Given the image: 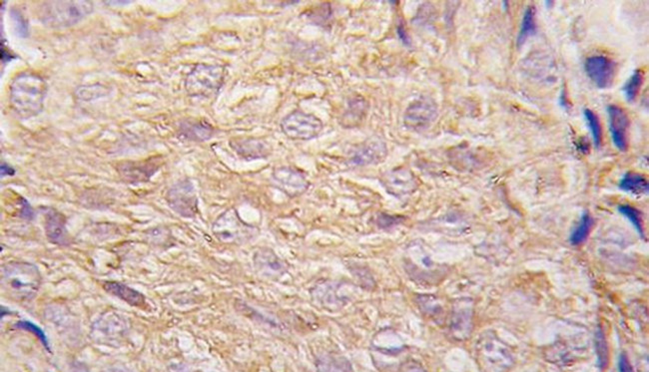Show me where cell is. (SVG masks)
I'll list each match as a JSON object with an SVG mask.
<instances>
[{
    "label": "cell",
    "instance_id": "8992f818",
    "mask_svg": "<svg viewBox=\"0 0 649 372\" xmlns=\"http://www.w3.org/2000/svg\"><path fill=\"white\" fill-rule=\"evenodd\" d=\"M323 128L324 124L318 117L301 110L290 113L281 122L283 133L292 140L309 141L317 138Z\"/></svg>",
    "mask_w": 649,
    "mask_h": 372
},
{
    "label": "cell",
    "instance_id": "ffe728a7",
    "mask_svg": "<svg viewBox=\"0 0 649 372\" xmlns=\"http://www.w3.org/2000/svg\"><path fill=\"white\" fill-rule=\"evenodd\" d=\"M65 218L62 214L49 209L46 216V233L49 241L53 244H65L66 242Z\"/></svg>",
    "mask_w": 649,
    "mask_h": 372
},
{
    "label": "cell",
    "instance_id": "4fadbf2b",
    "mask_svg": "<svg viewBox=\"0 0 649 372\" xmlns=\"http://www.w3.org/2000/svg\"><path fill=\"white\" fill-rule=\"evenodd\" d=\"M384 189L396 198H403L415 190V183L412 172L405 167H399L387 172L382 179Z\"/></svg>",
    "mask_w": 649,
    "mask_h": 372
},
{
    "label": "cell",
    "instance_id": "74e56055",
    "mask_svg": "<svg viewBox=\"0 0 649 372\" xmlns=\"http://www.w3.org/2000/svg\"><path fill=\"white\" fill-rule=\"evenodd\" d=\"M396 32H398L399 36H400V39L402 40L403 43L405 44L406 46H410V39L409 34H408L407 30H406L405 23H403V21L399 22Z\"/></svg>",
    "mask_w": 649,
    "mask_h": 372
},
{
    "label": "cell",
    "instance_id": "5b68a950",
    "mask_svg": "<svg viewBox=\"0 0 649 372\" xmlns=\"http://www.w3.org/2000/svg\"><path fill=\"white\" fill-rule=\"evenodd\" d=\"M213 232L221 242L229 244H243L251 241L257 235L256 228L244 222L234 209L222 214L214 223Z\"/></svg>",
    "mask_w": 649,
    "mask_h": 372
},
{
    "label": "cell",
    "instance_id": "836d02e7",
    "mask_svg": "<svg viewBox=\"0 0 649 372\" xmlns=\"http://www.w3.org/2000/svg\"><path fill=\"white\" fill-rule=\"evenodd\" d=\"M403 216H391L388 214H381L377 218V225L381 228H391L403 222Z\"/></svg>",
    "mask_w": 649,
    "mask_h": 372
},
{
    "label": "cell",
    "instance_id": "8fae6325",
    "mask_svg": "<svg viewBox=\"0 0 649 372\" xmlns=\"http://www.w3.org/2000/svg\"><path fill=\"white\" fill-rule=\"evenodd\" d=\"M608 118V127L611 140L615 148L620 152L629 149V118L627 112L617 105H610L606 108Z\"/></svg>",
    "mask_w": 649,
    "mask_h": 372
},
{
    "label": "cell",
    "instance_id": "9a60e30c",
    "mask_svg": "<svg viewBox=\"0 0 649 372\" xmlns=\"http://www.w3.org/2000/svg\"><path fill=\"white\" fill-rule=\"evenodd\" d=\"M254 265L260 274L271 279L281 277L288 270L285 261L270 249H261L256 252L254 254Z\"/></svg>",
    "mask_w": 649,
    "mask_h": 372
},
{
    "label": "cell",
    "instance_id": "ac0fdd59",
    "mask_svg": "<svg viewBox=\"0 0 649 372\" xmlns=\"http://www.w3.org/2000/svg\"><path fill=\"white\" fill-rule=\"evenodd\" d=\"M103 289L106 293L116 296V298L125 301L132 307L143 308L145 305V296L140 291L131 289V287L121 284V282H104Z\"/></svg>",
    "mask_w": 649,
    "mask_h": 372
},
{
    "label": "cell",
    "instance_id": "8d00e7d4",
    "mask_svg": "<svg viewBox=\"0 0 649 372\" xmlns=\"http://www.w3.org/2000/svg\"><path fill=\"white\" fill-rule=\"evenodd\" d=\"M618 369L620 372H634V368H632L631 364L627 355L625 353H622L620 357V361H618Z\"/></svg>",
    "mask_w": 649,
    "mask_h": 372
},
{
    "label": "cell",
    "instance_id": "ba28073f",
    "mask_svg": "<svg viewBox=\"0 0 649 372\" xmlns=\"http://www.w3.org/2000/svg\"><path fill=\"white\" fill-rule=\"evenodd\" d=\"M170 208L184 218H193L198 213V199L193 184L188 180L176 183L167 193Z\"/></svg>",
    "mask_w": 649,
    "mask_h": 372
},
{
    "label": "cell",
    "instance_id": "f1b7e54d",
    "mask_svg": "<svg viewBox=\"0 0 649 372\" xmlns=\"http://www.w3.org/2000/svg\"><path fill=\"white\" fill-rule=\"evenodd\" d=\"M584 116L585 121H587V127L591 131L594 145H596L597 149H599L601 147V144H603V128H601L599 118L596 113L591 109H587V108L584 110Z\"/></svg>",
    "mask_w": 649,
    "mask_h": 372
},
{
    "label": "cell",
    "instance_id": "1f68e13d",
    "mask_svg": "<svg viewBox=\"0 0 649 372\" xmlns=\"http://www.w3.org/2000/svg\"><path fill=\"white\" fill-rule=\"evenodd\" d=\"M16 326L21 329H25V331H28V333L34 334V336L41 341L44 347H46L48 352H51V347H49V343L48 340H47L46 334L44 333V331H42L39 326H36V324H33L32 322H27V320H20V322H18Z\"/></svg>",
    "mask_w": 649,
    "mask_h": 372
},
{
    "label": "cell",
    "instance_id": "3957f363",
    "mask_svg": "<svg viewBox=\"0 0 649 372\" xmlns=\"http://www.w3.org/2000/svg\"><path fill=\"white\" fill-rule=\"evenodd\" d=\"M93 11L91 1H49L42 6L40 15L52 27H68L83 20Z\"/></svg>",
    "mask_w": 649,
    "mask_h": 372
},
{
    "label": "cell",
    "instance_id": "603a6c76",
    "mask_svg": "<svg viewBox=\"0 0 649 372\" xmlns=\"http://www.w3.org/2000/svg\"><path fill=\"white\" fill-rule=\"evenodd\" d=\"M620 189L634 196L648 194L649 186L645 177L634 172H627L620 181Z\"/></svg>",
    "mask_w": 649,
    "mask_h": 372
},
{
    "label": "cell",
    "instance_id": "d6a6232c",
    "mask_svg": "<svg viewBox=\"0 0 649 372\" xmlns=\"http://www.w3.org/2000/svg\"><path fill=\"white\" fill-rule=\"evenodd\" d=\"M11 18H13L14 22L16 25V32H18V35L20 37H27L28 35V25L27 21L23 18V16L21 15L18 11H11Z\"/></svg>",
    "mask_w": 649,
    "mask_h": 372
},
{
    "label": "cell",
    "instance_id": "f546056e",
    "mask_svg": "<svg viewBox=\"0 0 649 372\" xmlns=\"http://www.w3.org/2000/svg\"><path fill=\"white\" fill-rule=\"evenodd\" d=\"M596 352L597 364H598L601 371H604L608 366V361H610V352H608L605 336H604L603 329L601 327H598L596 333Z\"/></svg>",
    "mask_w": 649,
    "mask_h": 372
},
{
    "label": "cell",
    "instance_id": "83f0119b",
    "mask_svg": "<svg viewBox=\"0 0 649 372\" xmlns=\"http://www.w3.org/2000/svg\"><path fill=\"white\" fill-rule=\"evenodd\" d=\"M644 81V73L643 70H636L632 73L631 76L627 80V83L623 86L622 92L625 98L629 102H634L636 100Z\"/></svg>",
    "mask_w": 649,
    "mask_h": 372
},
{
    "label": "cell",
    "instance_id": "9c48e42d",
    "mask_svg": "<svg viewBox=\"0 0 649 372\" xmlns=\"http://www.w3.org/2000/svg\"><path fill=\"white\" fill-rule=\"evenodd\" d=\"M438 107L435 101L422 97L413 101L403 113V124L410 130L419 132L428 128L435 121Z\"/></svg>",
    "mask_w": 649,
    "mask_h": 372
},
{
    "label": "cell",
    "instance_id": "44dd1931",
    "mask_svg": "<svg viewBox=\"0 0 649 372\" xmlns=\"http://www.w3.org/2000/svg\"><path fill=\"white\" fill-rule=\"evenodd\" d=\"M317 372H354L350 360L337 353H324L316 359Z\"/></svg>",
    "mask_w": 649,
    "mask_h": 372
},
{
    "label": "cell",
    "instance_id": "4316f807",
    "mask_svg": "<svg viewBox=\"0 0 649 372\" xmlns=\"http://www.w3.org/2000/svg\"><path fill=\"white\" fill-rule=\"evenodd\" d=\"M592 226H594V219L591 218L589 213H584L570 235V244H573V246H578V244H582V242L587 241Z\"/></svg>",
    "mask_w": 649,
    "mask_h": 372
},
{
    "label": "cell",
    "instance_id": "7402d4cb",
    "mask_svg": "<svg viewBox=\"0 0 649 372\" xmlns=\"http://www.w3.org/2000/svg\"><path fill=\"white\" fill-rule=\"evenodd\" d=\"M157 170V164L152 163V162H145V163L126 164L123 170H120V174L129 182H146V181L149 180L151 177L154 175L155 172Z\"/></svg>",
    "mask_w": 649,
    "mask_h": 372
},
{
    "label": "cell",
    "instance_id": "6da1fadb",
    "mask_svg": "<svg viewBox=\"0 0 649 372\" xmlns=\"http://www.w3.org/2000/svg\"><path fill=\"white\" fill-rule=\"evenodd\" d=\"M47 91L46 82L32 73H22L11 85V108L21 118H32L44 108Z\"/></svg>",
    "mask_w": 649,
    "mask_h": 372
},
{
    "label": "cell",
    "instance_id": "e575fe53",
    "mask_svg": "<svg viewBox=\"0 0 649 372\" xmlns=\"http://www.w3.org/2000/svg\"><path fill=\"white\" fill-rule=\"evenodd\" d=\"M396 372H427L422 364L415 360H408L399 367Z\"/></svg>",
    "mask_w": 649,
    "mask_h": 372
},
{
    "label": "cell",
    "instance_id": "484cf974",
    "mask_svg": "<svg viewBox=\"0 0 649 372\" xmlns=\"http://www.w3.org/2000/svg\"><path fill=\"white\" fill-rule=\"evenodd\" d=\"M181 134L189 140L202 141L208 140L213 135V129L210 125L205 123H184L181 126Z\"/></svg>",
    "mask_w": 649,
    "mask_h": 372
},
{
    "label": "cell",
    "instance_id": "4dcf8cb0",
    "mask_svg": "<svg viewBox=\"0 0 649 372\" xmlns=\"http://www.w3.org/2000/svg\"><path fill=\"white\" fill-rule=\"evenodd\" d=\"M618 212L629 221L641 237H644L643 216H641V213L638 209L634 208L630 205H622V206L618 207Z\"/></svg>",
    "mask_w": 649,
    "mask_h": 372
},
{
    "label": "cell",
    "instance_id": "d590c367",
    "mask_svg": "<svg viewBox=\"0 0 649 372\" xmlns=\"http://www.w3.org/2000/svg\"><path fill=\"white\" fill-rule=\"evenodd\" d=\"M21 216L26 220H32L33 218V211L30 205L23 198H20Z\"/></svg>",
    "mask_w": 649,
    "mask_h": 372
},
{
    "label": "cell",
    "instance_id": "7c38bea8",
    "mask_svg": "<svg viewBox=\"0 0 649 372\" xmlns=\"http://www.w3.org/2000/svg\"><path fill=\"white\" fill-rule=\"evenodd\" d=\"M273 179L280 190L291 198L304 194L309 188L306 176L292 167H280L273 172Z\"/></svg>",
    "mask_w": 649,
    "mask_h": 372
},
{
    "label": "cell",
    "instance_id": "52a82bcc",
    "mask_svg": "<svg viewBox=\"0 0 649 372\" xmlns=\"http://www.w3.org/2000/svg\"><path fill=\"white\" fill-rule=\"evenodd\" d=\"M479 361L488 372H504L509 367L511 357L504 346L500 341L488 336L479 343Z\"/></svg>",
    "mask_w": 649,
    "mask_h": 372
},
{
    "label": "cell",
    "instance_id": "f35d334b",
    "mask_svg": "<svg viewBox=\"0 0 649 372\" xmlns=\"http://www.w3.org/2000/svg\"><path fill=\"white\" fill-rule=\"evenodd\" d=\"M14 174H15V170H14L13 167L7 164L1 165V177L13 176Z\"/></svg>",
    "mask_w": 649,
    "mask_h": 372
},
{
    "label": "cell",
    "instance_id": "e0dca14e",
    "mask_svg": "<svg viewBox=\"0 0 649 372\" xmlns=\"http://www.w3.org/2000/svg\"><path fill=\"white\" fill-rule=\"evenodd\" d=\"M231 146L238 155L248 161L266 158L270 154V148L267 143L262 140H257V139H240V140L232 141Z\"/></svg>",
    "mask_w": 649,
    "mask_h": 372
},
{
    "label": "cell",
    "instance_id": "277c9868",
    "mask_svg": "<svg viewBox=\"0 0 649 372\" xmlns=\"http://www.w3.org/2000/svg\"><path fill=\"white\" fill-rule=\"evenodd\" d=\"M225 69L222 66H196L186 79V90L192 97H209L223 85Z\"/></svg>",
    "mask_w": 649,
    "mask_h": 372
},
{
    "label": "cell",
    "instance_id": "cb8c5ba5",
    "mask_svg": "<svg viewBox=\"0 0 649 372\" xmlns=\"http://www.w3.org/2000/svg\"><path fill=\"white\" fill-rule=\"evenodd\" d=\"M453 333L457 340H464L469 336L471 322V310L469 307L460 305L455 308L453 315Z\"/></svg>",
    "mask_w": 649,
    "mask_h": 372
},
{
    "label": "cell",
    "instance_id": "2e32d148",
    "mask_svg": "<svg viewBox=\"0 0 649 372\" xmlns=\"http://www.w3.org/2000/svg\"><path fill=\"white\" fill-rule=\"evenodd\" d=\"M387 155L388 149L384 141H372L358 150L352 158L351 162L356 166H368L384 161Z\"/></svg>",
    "mask_w": 649,
    "mask_h": 372
},
{
    "label": "cell",
    "instance_id": "d6986e66",
    "mask_svg": "<svg viewBox=\"0 0 649 372\" xmlns=\"http://www.w3.org/2000/svg\"><path fill=\"white\" fill-rule=\"evenodd\" d=\"M369 109V103L363 96H353L348 101V107L344 111L342 124L344 127H356L363 121Z\"/></svg>",
    "mask_w": 649,
    "mask_h": 372
},
{
    "label": "cell",
    "instance_id": "ab89813d",
    "mask_svg": "<svg viewBox=\"0 0 649 372\" xmlns=\"http://www.w3.org/2000/svg\"><path fill=\"white\" fill-rule=\"evenodd\" d=\"M72 372H89V371H88V369L86 368V366H84V364H79V362H76V364H73Z\"/></svg>",
    "mask_w": 649,
    "mask_h": 372
},
{
    "label": "cell",
    "instance_id": "5bb4252c",
    "mask_svg": "<svg viewBox=\"0 0 649 372\" xmlns=\"http://www.w3.org/2000/svg\"><path fill=\"white\" fill-rule=\"evenodd\" d=\"M346 284L340 282H325L319 284L313 291V296L317 303L328 310H337L344 307L349 301V296L343 293Z\"/></svg>",
    "mask_w": 649,
    "mask_h": 372
},
{
    "label": "cell",
    "instance_id": "7a4b0ae2",
    "mask_svg": "<svg viewBox=\"0 0 649 372\" xmlns=\"http://www.w3.org/2000/svg\"><path fill=\"white\" fill-rule=\"evenodd\" d=\"M40 284L41 275L32 263L11 261L2 267V289L13 300H32L39 291Z\"/></svg>",
    "mask_w": 649,
    "mask_h": 372
},
{
    "label": "cell",
    "instance_id": "30bf717a",
    "mask_svg": "<svg viewBox=\"0 0 649 372\" xmlns=\"http://www.w3.org/2000/svg\"><path fill=\"white\" fill-rule=\"evenodd\" d=\"M584 70L594 85L601 89H608L615 83L617 64L608 56L594 55L585 60Z\"/></svg>",
    "mask_w": 649,
    "mask_h": 372
},
{
    "label": "cell",
    "instance_id": "d4e9b609",
    "mask_svg": "<svg viewBox=\"0 0 649 372\" xmlns=\"http://www.w3.org/2000/svg\"><path fill=\"white\" fill-rule=\"evenodd\" d=\"M537 32V9H535V6H530L526 8L525 14H523L516 43H518V46H523V44L526 43V40L535 35Z\"/></svg>",
    "mask_w": 649,
    "mask_h": 372
}]
</instances>
